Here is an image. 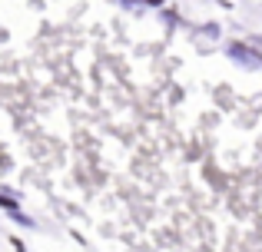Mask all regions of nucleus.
<instances>
[{
    "mask_svg": "<svg viewBox=\"0 0 262 252\" xmlns=\"http://www.w3.org/2000/svg\"><path fill=\"white\" fill-rule=\"evenodd\" d=\"M229 57L236 60V63H243V66H262V57L246 43H229Z\"/></svg>",
    "mask_w": 262,
    "mask_h": 252,
    "instance_id": "obj_1",
    "label": "nucleus"
},
{
    "mask_svg": "<svg viewBox=\"0 0 262 252\" xmlns=\"http://www.w3.org/2000/svg\"><path fill=\"white\" fill-rule=\"evenodd\" d=\"M249 47H252V50H256L259 57H262V37H252V40H249Z\"/></svg>",
    "mask_w": 262,
    "mask_h": 252,
    "instance_id": "obj_2",
    "label": "nucleus"
},
{
    "mask_svg": "<svg viewBox=\"0 0 262 252\" xmlns=\"http://www.w3.org/2000/svg\"><path fill=\"white\" fill-rule=\"evenodd\" d=\"M0 206H4V209H13V206H17V202H13L10 196H4V193H0Z\"/></svg>",
    "mask_w": 262,
    "mask_h": 252,
    "instance_id": "obj_3",
    "label": "nucleus"
}]
</instances>
